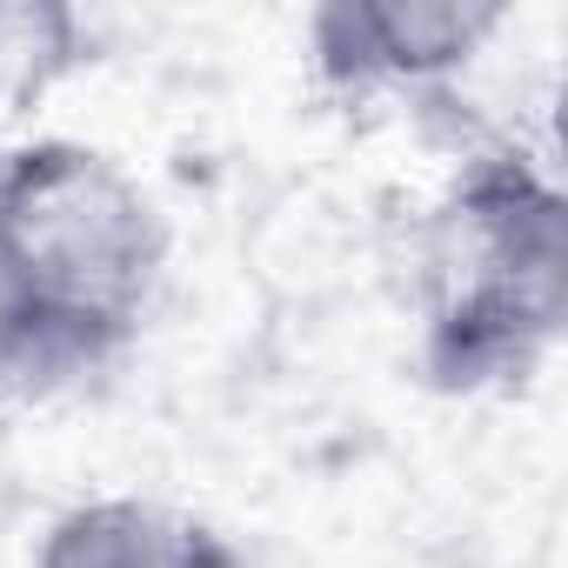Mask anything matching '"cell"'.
I'll return each instance as SVG.
<instances>
[{
	"label": "cell",
	"instance_id": "1",
	"mask_svg": "<svg viewBox=\"0 0 568 568\" xmlns=\"http://www.w3.org/2000/svg\"><path fill=\"white\" fill-rule=\"evenodd\" d=\"M161 274L168 221L128 161L74 134L0 148V348L21 395L134 348Z\"/></svg>",
	"mask_w": 568,
	"mask_h": 568
},
{
	"label": "cell",
	"instance_id": "4",
	"mask_svg": "<svg viewBox=\"0 0 568 568\" xmlns=\"http://www.w3.org/2000/svg\"><path fill=\"white\" fill-rule=\"evenodd\" d=\"M28 568H247L234 541L181 508L101 495L48 521Z\"/></svg>",
	"mask_w": 568,
	"mask_h": 568
},
{
	"label": "cell",
	"instance_id": "3",
	"mask_svg": "<svg viewBox=\"0 0 568 568\" xmlns=\"http://www.w3.org/2000/svg\"><path fill=\"white\" fill-rule=\"evenodd\" d=\"M508 28L501 0H322L302 21L308 68L335 101L442 94Z\"/></svg>",
	"mask_w": 568,
	"mask_h": 568
},
{
	"label": "cell",
	"instance_id": "5",
	"mask_svg": "<svg viewBox=\"0 0 568 568\" xmlns=\"http://www.w3.org/2000/svg\"><path fill=\"white\" fill-rule=\"evenodd\" d=\"M94 61V28L61 0H0V121L48 101Z\"/></svg>",
	"mask_w": 568,
	"mask_h": 568
},
{
	"label": "cell",
	"instance_id": "6",
	"mask_svg": "<svg viewBox=\"0 0 568 568\" xmlns=\"http://www.w3.org/2000/svg\"><path fill=\"white\" fill-rule=\"evenodd\" d=\"M0 395H21L14 388V368H8V348H0Z\"/></svg>",
	"mask_w": 568,
	"mask_h": 568
},
{
	"label": "cell",
	"instance_id": "2",
	"mask_svg": "<svg viewBox=\"0 0 568 568\" xmlns=\"http://www.w3.org/2000/svg\"><path fill=\"white\" fill-rule=\"evenodd\" d=\"M568 322V201L515 141L475 148L428 214L422 375L442 395L528 382Z\"/></svg>",
	"mask_w": 568,
	"mask_h": 568
}]
</instances>
